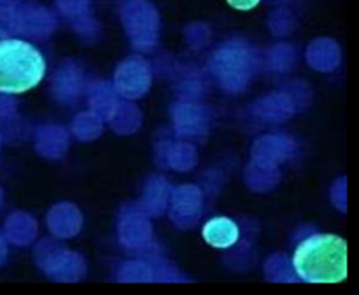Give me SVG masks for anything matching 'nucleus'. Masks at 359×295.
Returning a JSON list of instances; mask_svg holds the SVG:
<instances>
[{"mask_svg": "<svg viewBox=\"0 0 359 295\" xmlns=\"http://www.w3.org/2000/svg\"><path fill=\"white\" fill-rule=\"evenodd\" d=\"M293 266L307 282H339L346 277V242L337 235H313L297 246Z\"/></svg>", "mask_w": 359, "mask_h": 295, "instance_id": "f257e3e1", "label": "nucleus"}, {"mask_svg": "<svg viewBox=\"0 0 359 295\" xmlns=\"http://www.w3.org/2000/svg\"><path fill=\"white\" fill-rule=\"evenodd\" d=\"M45 70V59L32 44L17 38L0 41V93H25L39 84Z\"/></svg>", "mask_w": 359, "mask_h": 295, "instance_id": "f03ea898", "label": "nucleus"}, {"mask_svg": "<svg viewBox=\"0 0 359 295\" xmlns=\"http://www.w3.org/2000/svg\"><path fill=\"white\" fill-rule=\"evenodd\" d=\"M201 192L194 185H182L172 194L170 216L180 228H191L201 212Z\"/></svg>", "mask_w": 359, "mask_h": 295, "instance_id": "7ed1b4c3", "label": "nucleus"}, {"mask_svg": "<svg viewBox=\"0 0 359 295\" xmlns=\"http://www.w3.org/2000/svg\"><path fill=\"white\" fill-rule=\"evenodd\" d=\"M121 242L130 249H143L149 244L151 229L144 211L129 209L122 212L119 222Z\"/></svg>", "mask_w": 359, "mask_h": 295, "instance_id": "20e7f679", "label": "nucleus"}, {"mask_svg": "<svg viewBox=\"0 0 359 295\" xmlns=\"http://www.w3.org/2000/svg\"><path fill=\"white\" fill-rule=\"evenodd\" d=\"M296 145L285 135H266L259 138L252 148V160L275 166L293 155Z\"/></svg>", "mask_w": 359, "mask_h": 295, "instance_id": "39448f33", "label": "nucleus"}, {"mask_svg": "<svg viewBox=\"0 0 359 295\" xmlns=\"http://www.w3.org/2000/svg\"><path fill=\"white\" fill-rule=\"evenodd\" d=\"M203 239L213 247L227 249L238 239V228L236 223L224 216L213 218L205 223L202 229Z\"/></svg>", "mask_w": 359, "mask_h": 295, "instance_id": "423d86ee", "label": "nucleus"}, {"mask_svg": "<svg viewBox=\"0 0 359 295\" xmlns=\"http://www.w3.org/2000/svg\"><path fill=\"white\" fill-rule=\"evenodd\" d=\"M245 178L250 187L255 190H268L278 183L279 173L276 166L252 160L245 171Z\"/></svg>", "mask_w": 359, "mask_h": 295, "instance_id": "0eeeda50", "label": "nucleus"}, {"mask_svg": "<svg viewBox=\"0 0 359 295\" xmlns=\"http://www.w3.org/2000/svg\"><path fill=\"white\" fill-rule=\"evenodd\" d=\"M167 204V184L164 178L154 177L147 183L143 197L144 212L160 215Z\"/></svg>", "mask_w": 359, "mask_h": 295, "instance_id": "6e6552de", "label": "nucleus"}, {"mask_svg": "<svg viewBox=\"0 0 359 295\" xmlns=\"http://www.w3.org/2000/svg\"><path fill=\"white\" fill-rule=\"evenodd\" d=\"M119 281L122 282H144L153 280V270L143 261H129L121 267Z\"/></svg>", "mask_w": 359, "mask_h": 295, "instance_id": "1a4fd4ad", "label": "nucleus"}, {"mask_svg": "<svg viewBox=\"0 0 359 295\" xmlns=\"http://www.w3.org/2000/svg\"><path fill=\"white\" fill-rule=\"evenodd\" d=\"M170 164L180 171L189 170L196 162V153L189 145H175L170 150Z\"/></svg>", "mask_w": 359, "mask_h": 295, "instance_id": "9d476101", "label": "nucleus"}, {"mask_svg": "<svg viewBox=\"0 0 359 295\" xmlns=\"http://www.w3.org/2000/svg\"><path fill=\"white\" fill-rule=\"evenodd\" d=\"M287 260L285 256H276L272 257L271 260L266 261L265 271L266 277L271 278L272 281H285V282H293L294 277L292 275L290 271H283Z\"/></svg>", "mask_w": 359, "mask_h": 295, "instance_id": "9b49d317", "label": "nucleus"}, {"mask_svg": "<svg viewBox=\"0 0 359 295\" xmlns=\"http://www.w3.org/2000/svg\"><path fill=\"white\" fill-rule=\"evenodd\" d=\"M227 3L236 10H250L254 8L259 0H227Z\"/></svg>", "mask_w": 359, "mask_h": 295, "instance_id": "f8f14e48", "label": "nucleus"}]
</instances>
